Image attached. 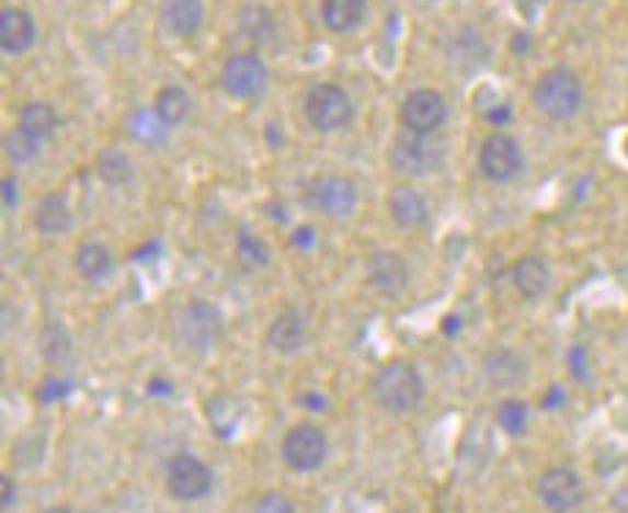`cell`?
I'll list each match as a JSON object with an SVG mask.
<instances>
[{
    "label": "cell",
    "mask_w": 628,
    "mask_h": 513,
    "mask_svg": "<svg viewBox=\"0 0 628 513\" xmlns=\"http://www.w3.org/2000/svg\"><path fill=\"white\" fill-rule=\"evenodd\" d=\"M533 102L551 122H568L582 111L584 86L576 72L566 67L546 69L533 86Z\"/></svg>",
    "instance_id": "cell-1"
},
{
    "label": "cell",
    "mask_w": 628,
    "mask_h": 513,
    "mask_svg": "<svg viewBox=\"0 0 628 513\" xmlns=\"http://www.w3.org/2000/svg\"><path fill=\"white\" fill-rule=\"evenodd\" d=\"M425 396V381L412 363L407 360H392L381 365L374 376V398L381 409L390 414H407L418 409Z\"/></svg>",
    "instance_id": "cell-2"
},
{
    "label": "cell",
    "mask_w": 628,
    "mask_h": 513,
    "mask_svg": "<svg viewBox=\"0 0 628 513\" xmlns=\"http://www.w3.org/2000/svg\"><path fill=\"white\" fill-rule=\"evenodd\" d=\"M387 160H390L392 171L403 173V176H429L445 160V146L431 138V135L409 133L407 129V133H398L392 138Z\"/></svg>",
    "instance_id": "cell-3"
},
{
    "label": "cell",
    "mask_w": 628,
    "mask_h": 513,
    "mask_svg": "<svg viewBox=\"0 0 628 513\" xmlns=\"http://www.w3.org/2000/svg\"><path fill=\"white\" fill-rule=\"evenodd\" d=\"M305 116L319 133H335V129L349 127L354 116L352 96L335 83L313 86L305 100Z\"/></svg>",
    "instance_id": "cell-4"
},
{
    "label": "cell",
    "mask_w": 628,
    "mask_h": 513,
    "mask_svg": "<svg viewBox=\"0 0 628 513\" xmlns=\"http://www.w3.org/2000/svg\"><path fill=\"white\" fill-rule=\"evenodd\" d=\"M327 451V436L319 425L313 423H299L294 429H288V434L283 436V461L288 464L297 472H313L324 464Z\"/></svg>",
    "instance_id": "cell-5"
},
{
    "label": "cell",
    "mask_w": 628,
    "mask_h": 513,
    "mask_svg": "<svg viewBox=\"0 0 628 513\" xmlns=\"http://www.w3.org/2000/svg\"><path fill=\"white\" fill-rule=\"evenodd\" d=\"M179 335L195 352H206L215 346L222 335V316L220 310L204 299H193L179 314Z\"/></svg>",
    "instance_id": "cell-6"
},
{
    "label": "cell",
    "mask_w": 628,
    "mask_h": 513,
    "mask_svg": "<svg viewBox=\"0 0 628 513\" xmlns=\"http://www.w3.org/2000/svg\"><path fill=\"white\" fill-rule=\"evenodd\" d=\"M215 486V475H212L209 464L201 461L193 453H179L171 464H168V491L182 502L204 500Z\"/></svg>",
    "instance_id": "cell-7"
},
{
    "label": "cell",
    "mask_w": 628,
    "mask_h": 513,
    "mask_svg": "<svg viewBox=\"0 0 628 513\" xmlns=\"http://www.w3.org/2000/svg\"><path fill=\"white\" fill-rule=\"evenodd\" d=\"M403 129L420 135H434L447 118V102L434 89H414L403 96L401 111H398Z\"/></svg>",
    "instance_id": "cell-8"
},
{
    "label": "cell",
    "mask_w": 628,
    "mask_h": 513,
    "mask_svg": "<svg viewBox=\"0 0 628 513\" xmlns=\"http://www.w3.org/2000/svg\"><path fill=\"white\" fill-rule=\"evenodd\" d=\"M308 201L327 217H346L357 206V184L341 173H321L310 182Z\"/></svg>",
    "instance_id": "cell-9"
},
{
    "label": "cell",
    "mask_w": 628,
    "mask_h": 513,
    "mask_svg": "<svg viewBox=\"0 0 628 513\" xmlns=\"http://www.w3.org/2000/svg\"><path fill=\"white\" fill-rule=\"evenodd\" d=\"M478 166H480V173H483L489 182L502 184L518 176V171H522V166H524V157H522V149H518V144L511 138V135L496 133V135H489V138L483 140V146H480Z\"/></svg>",
    "instance_id": "cell-10"
},
{
    "label": "cell",
    "mask_w": 628,
    "mask_h": 513,
    "mask_svg": "<svg viewBox=\"0 0 628 513\" xmlns=\"http://www.w3.org/2000/svg\"><path fill=\"white\" fill-rule=\"evenodd\" d=\"M538 497L551 513H571L582 505L584 483L571 467H549L538 478Z\"/></svg>",
    "instance_id": "cell-11"
},
{
    "label": "cell",
    "mask_w": 628,
    "mask_h": 513,
    "mask_svg": "<svg viewBox=\"0 0 628 513\" xmlns=\"http://www.w3.org/2000/svg\"><path fill=\"white\" fill-rule=\"evenodd\" d=\"M266 80H270V69L255 53H237L222 64V86L239 100L259 96L266 89Z\"/></svg>",
    "instance_id": "cell-12"
},
{
    "label": "cell",
    "mask_w": 628,
    "mask_h": 513,
    "mask_svg": "<svg viewBox=\"0 0 628 513\" xmlns=\"http://www.w3.org/2000/svg\"><path fill=\"white\" fill-rule=\"evenodd\" d=\"M368 281L381 297L398 299L409 286V266L392 250H376L368 261Z\"/></svg>",
    "instance_id": "cell-13"
},
{
    "label": "cell",
    "mask_w": 628,
    "mask_h": 513,
    "mask_svg": "<svg viewBox=\"0 0 628 513\" xmlns=\"http://www.w3.org/2000/svg\"><path fill=\"white\" fill-rule=\"evenodd\" d=\"M527 360L513 349H494L483 357V374L494 387L511 390L527 379Z\"/></svg>",
    "instance_id": "cell-14"
},
{
    "label": "cell",
    "mask_w": 628,
    "mask_h": 513,
    "mask_svg": "<svg viewBox=\"0 0 628 513\" xmlns=\"http://www.w3.org/2000/svg\"><path fill=\"white\" fill-rule=\"evenodd\" d=\"M34 42H36V23L28 12L14 7L0 12V47H3V53L20 56V53L31 50Z\"/></svg>",
    "instance_id": "cell-15"
},
{
    "label": "cell",
    "mask_w": 628,
    "mask_h": 513,
    "mask_svg": "<svg viewBox=\"0 0 628 513\" xmlns=\"http://www.w3.org/2000/svg\"><path fill=\"white\" fill-rule=\"evenodd\" d=\"M511 277L516 292L527 299H538L549 292L551 272L549 266H546V261L538 259V255H524V259H518L516 264H513Z\"/></svg>",
    "instance_id": "cell-16"
},
{
    "label": "cell",
    "mask_w": 628,
    "mask_h": 513,
    "mask_svg": "<svg viewBox=\"0 0 628 513\" xmlns=\"http://www.w3.org/2000/svg\"><path fill=\"white\" fill-rule=\"evenodd\" d=\"M305 338H308L305 321H302V316L294 314V310H286V314L275 316V321H272L270 330H266V343H270V346L281 354L299 352Z\"/></svg>",
    "instance_id": "cell-17"
},
{
    "label": "cell",
    "mask_w": 628,
    "mask_h": 513,
    "mask_svg": "<svg viewBox=\"0 0 628 513\" xmlns=\"http://www.w3.org/2000/svg\"><path fill=\"white\" fill-rule=\"evenodd\" d=\"M387 209H390V217L398 226L412 228L425 220L429 206H425V198L418 190L409 187V184H398V187H392L390 195H387Z\"/></svg>",
    "instance_id": "cell-18"
},
{
    "label": "cell",
    "mask_w": 628,
    "mask_h": 513,
    "mask_svg": "<svg viewBox=\"0 0 628 513\" xmlns=\"http://www.w3.org/2000/svg\"><path fill=\"white\" fill-rule=\"evenodd\" d=\"M162 20L171 34L193 36L204 25V0H165Z\"/></svg>",
    "instance_id": "cell-19"
},
{
    "label": "cell",
    "mask_w": 628,
    "mask_h": 513,
    "mask_svg": "<svg viewBox=\"0 0 628 513\" xmlns=\"http://www.w3.org/2000/svg\"><path fill=\"white\" fill-rule=\"evenodd\" d=\"M321 20L335 34H349L365 20V0H321Z\"/></svg>",
    "instance_id": "cell-20"
},
{
    "label": "cell",
    "mask_w": 628,
    "mask_h": 513,
    "mask_svg": "<svg viewBox=\"0 0 628 513\" xmlns=\"http://www.w3.org/2000/svg\"><path fill=\"white\" fill-rule=\"evenodd\" d=\"M124 124H127L129 138L146 146H162L168 138V129H171L157 116V111H149V107H135Z\"/></svg>",
    "instance_id": "cell-21"
},
{
    "label": "cell",
    "mask_w": 628,
    "mask_h": 513,
    "mask_svg": "<svg viewBox=\"0 0 628 513\" xmlns=\"http://www.w3.org/2000/svg\"><path fill=\"white\" fill-rule=\"evenodd\" d=\"M72 206L58 193L45 195L42 204L36 206V228H39L42 233H64L72 226Z\"/></svg>",
    "instance_id": "cell-22"
},
{
    "label": "cell",
    "mask_w": 628,
    "mask_h": 513,
    "mask_svg": "<svg viewBox=\"0 0 628 513\" xmlns=\"http://www.w3.org/2000/svg\"><path fill=\"white\" fill-rule=\"evenodd\" d=\"M239 31H242L244 39L255 42V45H270L275 39V18H272L270 9L253 3L239 14Z\"/></svg>",
    "instance_id": "cell-23"
},
{
    "label": "cell",
    "mask_w": 628,
    "mask_h": 513,
    "mask_svg": "<svg viewBox=\"0 0 628 513\" xmlns=\"http://www.w3.org/2000/svg\"><path fill=\"white\" fill-rule=\"evenodd\" d=\"M190 107H193L190 94L184 89H179V86H165L155 100L157 116H160L171 129L179 127L182 122H187Z\"/></svg>",
    "instance_id": "cell-24"
},
{
    "label": "cell",
    "mask_w": 628,
    "mask_h": 513,
    "mask_svg": "<svg viewBox=\"0 0 628 513\" xmlns=\"http://www.w3.org/2000/svg\"><path fill=\"white\" fill-rule=\"evenodd\" d=\"M75 266H78V272L85 281H100V277H105L113 270V255L105 244L85 242L75 253Z\"/></svg>",
    "instance_id": "cell-25"
},
{
    "label": "cell",
    "mask_w": 628,
    "mask_h": 513,
    "mask_svg": "<svg viewBox=\"0 0 628 513\" xmlns=\"http://www.w3.org/2000/svg\"><path fill=\"white\" fill-rule=\"evenodd\" d=\"M96 173H100L102 182L111 184V187H122V184L133 182L135 168L133 160H129L122 149H105L96 157Z\"/></svg>",
    "instance_id": "cell-26"
},
{
    "label": "cell",
    "mask_w": 628,
    "mask_h": 513,
    "mask_svg": "<svg viewBox=\"0 0 628 513\" xmlns=\"http://www.w3.org/2000/svg\"><path fill=\"white\" fill-rule=\"evenodd\" d=\"M58 124L61 122H58L56 107L47 105V102H28V105L23 107V113H20V127L39 140L50 138L58 129Z\"/></svg>",
    "instance_id": "cell-27"
},
{
    "label": "cell",
    "mask_w": 628,
    "mask_h": 513,
    "mask_svg": "<svg viewBox=\"0 0 628 513\" xmlns=\"http://www.w3.org/2000/svg\"><path fill=\"white\" fill-rule=\"evenodd\" d=\"M237 255L244 266H250V270H264V266L272 264L270 244H266L261 237H255L253 231L239 233Z\"/></svg>",
    "instance_id": "cell-28"
},
{
    "label": "cell",
    "mask_w": 628,
    "mask_h": 513,
    "mask_svg": "<svg viewBox=\"0 0 628 513\" xmlns=\"http://www.w3.org/2000/svg\"><path fill=\"white\" fill-rule=\"evenodd\" d=\"M527 420H529V407L524 401H518V398H507V401H502L500 409H496V423H500V429L511 436L524 434Z\"/></svg>",
    "instance_id": "cell-29"
},
{
    "label": "cell",
    "mask_w": 628,
    "mask_h": 513,
    "mask_svg": "<svg viewBox=\"0 0 628 513\" xmlns=\"http://www.w3.org/2000/svg\"><path fill=\"white\" fill-rule=\"evenodd\" d=\"M3 149H7V155L12 157L14 162H31L36 155H39L42 140L34 138L31 133H25L23 127H18L3 138Z\"/></svg>",
    "instance_id": "cell-30"
},
{
    "label": "cell",
    "mask_w": 628,
    "mask_h": 513,
    "mask_svg": "<svg viewBox=\"0 0 628 513\" xmlns=\"http://www.w3.org/2000/svg\"><path fill=\"white\" fill-rule=\"evenodd\" d=\"M72 352V338L67 335L61 324L47 327V343H45V354L47 360H64Z\"/></svg>",
    "instance_id": "cell-31"
},
{
    "label": "cell",
    "mask_w": 628,
    "mask_h": 513,
    "mask_svg": "<svg viewBox=\"0 0 628 513\" xmlns=\"http://www.w3.org/2000/svg\"><path fill=\"white\" fill-rule=\"evenodd\" d=\"M253 513H294V502L281 491H266L253 502Z\"/></svg>",
    "instance_id": "cell-32"
},
{
    "label": "cell",
    "mask_w": 628,
    "mask_h": 513,
    "mask_svg": "<svg viewBox=\"0 0 628 513\" xmlns=\"http://www.w3.org/2000/svg\"><path fill=\"white\" fill-rule=\"evenodd\" d=\"M69 390H72V385H69V381H61V379H47L45 385H42L39 398H42V401H56V398L67 396Z\"/></svg>",
    "instance_id": "cell-33"
},
{
    "label": "cell",
    "mask_w": 628,
    "mask_h": 513,
    "mask_svg": "<svg viewBox=\"0 0 628 513\" xmlns=\"http://www.w3.org/2000/svg\"><path fill=\"white\" fill-rule=\"evenodd\" d=\"M316 242V231L308 226H299L297 231L292 233V244H297V248H310V244Z\"/></svg>",
    "instance_id": "cell-34"
},
{
    "label": "cell",
    "mask_w": 628,
    "mask_h": 513,
    "mask_svg": "<svg viewBox=\"0 0 628 513\" xmlns=\"http://www.w3.org/2000/svg\"><path fill=\"white\" fill-rule=\"evenodd\" d=\"M612 508H615V513H628V483L612 494Z\"/></svg>",
    "instance_id": "cell-35"
},
{
    "label": "cell",
    "mask_w": 628,
    "mask_h": 513,
    "mask_svg": "<svg viewBox=\"0 0 628 513\" xmlns=\"http://www.w3.org/2000/svg\"><path fill=\"white\" fill-rule=\"evenodd\" d=\"M14 201H18V182L14 179H3V206L12 209Z\"/></svg>",
    "instance_id": "cell-36"
},
{
    "label": "cell",
    "mask_w": 628,
    "mask_h": 513,
    "mask_svg": "<svg viewBox=\"0 0 628 513\" xmlns=\"http://www.w3.org/2000/svg\"><path fill=\"white\" fill-rule=\"evenodd\" d=\"M486 118H489L491 124H505L507 118H511V107L502 105V107H494V111L486 113Z\"/></svg>",
    "instance_id": "cell-37"
},
{
    "label": "cell",
    "mask_w": 628,
    "mask_h": 513,
    "mask_svg": "<svg viewBox=\"0 0 628 513\" xmlns=\"http://www.w3.org/2000/svg\"><path fill=\"white\" fill-rule=\"evenodd\" d=\"M0 483H3V511H7V508L14 502V483L12 478H7V475L0 478Z\"/></svg>",
    "instance_id": "cell-38"
},
{
    "label": "cell",
    "mask_w": 628,
    "mask_h": 513,
    "mask_svg": "<svg viewBox=\"0 0 628 513\" xmlns=\"http://www.w3.org/2000/svg\"><path fill=\"white\" fill-rule=\"evenodd\" d=\"M149 253H160V244H157V242H149V244H146V248H140V250H135V255H133V259H135V261H144V259H151V255H149Z\"/></svg>",
    "instance_id": "cell-39"
},
{
    "label": "cell",
    "mask_w": 628,
    "mask_h": 513,
    "mask_svg": "<svg viewBox=\"0 0 628 513\" xmlns=\"http://www.w3.org/2000/svg\"><path fill=\"white\" fill-rule=\"evenodd\" d=\"M456 330H458V319L456 316H447L445 324H442V332H447V335H450V332H456Z\"/></svg>",
    "instance_id": "cell-40"
},
{
    "label": "cell",
    "mask_w": 628,
    "mask_h": 513,
    "mask_svg": "<svg viewBox=\"0 0 628 513\" xmlns=\"http://www.w3.org/2000/svg\"><path fill=\"white\" fill-rule=\"evenodd\" d=\"M42 513H72V508H67V505H53V508H47V511H42Z\"/></svg>",
    "instance_id": "cell-41"
},
{
    "label": "cell",
    "mask_w": 628,
    "mask_h": 513,
    "mask_svg": "<svg viewBox=\"0 0 628 513\" xmlns=\"http://www.w3.org/2000/svg\"><path fill=\"white\" fill-rule=\"evenodd\" d=\"M571 3H584V0H571Z\"/></svg>",
    "instance_id": "cell-42"
},
{
    "label": "cell",
    "mask_w": 628,
    "mask_h": 513,
    "mask_svg": "<svg viewBox=\"0 0 628 513\" xmlns=\"http://www.w3.org/2000/svg\"><path fill=\"white\" fill-rule=\"evenodd\" d=\"M83 513H94V511H83Z\"/></svg>",
    "instance_id": "cell-43"
}]
</instances>
